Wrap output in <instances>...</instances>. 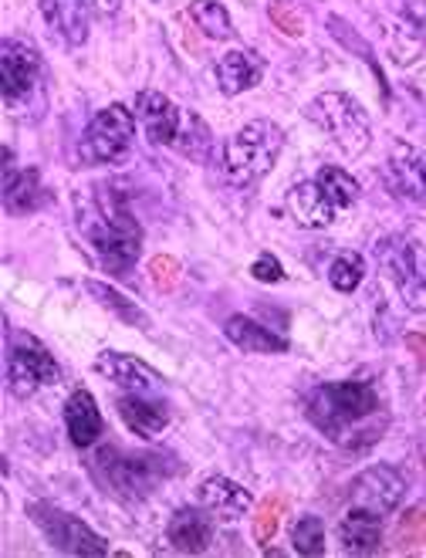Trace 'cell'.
Listing matches in <instances>:
<instances>
[{
	"instance_id": "1",
	"label": "cell",
	"mask_w": 426,
	"mask_h": 558,
	"mask_svg": "<svg viewBox=\"0 0 426 558\" xmlns=\"http://www.w3.org/2000/svg\"><path fill=\"white\" fill-rule=\"evenodd\" d=\"M305 416L315 430L342 447H366L386 430V410L369 383H325L305 400Z\"/></svg>"
},
{
	"instance_id": "2",
	"label": "cell",
	"mask_w": 426,
	"mask_h": 558,
	"mask_svg": "<svg viewBox=\"0 0 426 558\" xmlns=\"http://www.w3.org/2000/svg\"><path fill=\"white\" fill-rule=\"evenodd\" d=\"M75 217L78 231L112 275H122L136 265L143 251L139 220L112 186H85L75 196Z\"/></svg>"
},
{
	"instance_id": "3",
	"label": "cell",
	"mask_w": 426,
	"mask_h": 558,
	"mask_svg": "<svg viewBox=\"0 0 426 558\" xmlns=\"http://www.w3.org/2000/svg\"><path fill=\"white\" fill-rule=\"evenodd\" d=\"M92 471L112 487L119 498H149L173 474H180V464L170 453H153V450H119L106 447L95 453Z\"/></svg>"
},
{
	"instance_id": "4",
	"label": "cell",
	"mask_w": 426,
	"mask_h": 558,
	"mask_svg": "<svg viewBox=\"0 0 426 558\" xmlns=\"http://www.w3.org/2000/svg\"><path fill=\"white\" fill-rule=\"evenodd\" d=\"M284 149V133L271 119H251L227 140L223 149V177L231 186L247 190L257 180H265Z\"/></svg>"
},
{
	"instance_id": "5",
	"label": "cell",
	"mask_w": 426,
	"mask_h": 558,
	"mask_svg": "<svg viewBox=\"0 0 426 558\" xmlns=\"http://www.w3.org/2000/svg\"><path fill=\"white\" fill-rule=\"evenodd\" d=\"M308 119L329 136L345 156H363L373 143V125L366 119V109L345 92H321L312 98Z\"/></svg>"
},
{
	"instance_id": "6",
	"label": "cell",
	"mask_w": 426,
	"mask_h": 558,
	"mask_svg": "<svg viewBox=\"0 0 426 558\" xmlns=\"http://www.w3.org/2000/svg\"><path fill=\"white\" fill-rule=\"evenodd\" d=\"M0 88H4V106L11 116H24L27 109H38L45 64L41 54L24 41H4L0 45Z\"/></svg>"
},
{
	"instance_id": "7",
	"label": "cell",
	"mask_w": 426,
	"mask_h": 558,
	"mask_svg": "<svg viewBox=\"0 0 426 558\" xmlns=\"http://www.w3.org/2000/svg\"><path fill=\"white\" fill-rule=\"evenodd\" d=\"M136 136V116L125 106L112 102L98 112L78 140V159L85 167H106V162H115L129 153Z\"/></svg>"
},
{
	"instance_id": "8",
	"label": "cell",
	"mask_w": 426,
	"mask_h": 558,
	"mask_svg": "<svg viewBox=\"0 0 426 558\" xmlns=\"http://www.w3.org/2000/svg\"><path fill=\"white\" fill-rule=\"evenodd\" d=\"M379 265L386 268V275L397 284L400 299L406 302L410 312H426V254L423 247L410 238V234H392L382 238L379 247Z\"/></svg>"
},
{
	"instance_id": "9",
	"label": "cell",
	"mask_w": 426,
	"mask_h": 558,
	"mask_svg": "<svg viewBox=\"0 0 426 558\" xmlns=\"http://www.w3.org/2000/svg\"><path fill=\"white\" fill-rule=\"evenodd\" d=\"M31 511V521L38 524L41 535L51 542L54 551H64V555H82V558H102L109 555V545L102 535H95L88 524L69 511H61L54 505H27Z\"/></svg>"
},
{
	"instance_id": "10",
	"label": "cell",
	"mask_w": 426,
	"mask_h": 558,
	"mask_svg": "<svg viewBox=\"0 0 426 558\" xmlns=\"http://www.w3.org/2000/svg\"><path fill=\"white\" fill-rule=\"evenodd\" d=\"M349 498H352V508H363V511H373V514L386 518V514H392L403 505L406 481H403V474L397 468L376 464V468H366L349 484Z\"/></svg>"
},
{
	"instance_id": "11",
	"label": "cell",
	"mask_w": 426,
	"mask_h": 558,
	"mask_svg": "<svg viewBox=\"0 0 426 558\" xmlns=\"http://www.w3.org/2000/svg\"><path fill=\"white\" fill-rule=\"evenodd\" d=\"M61 379V369L51 359V352L45 345H14L8 355V386L14 397H31L41 386H54Z\"/></svg>"
},
{
	"instance_id": "12",
	"label": "cell",
	"mask_w": 426,
	"mask_h": 558,
	"mask_svg": "<svg viewBox=\"0 0 426 558\" xmlns=\"http://www.w3.org/2000/svg\"><path fill=\"white\" fill-rule=\"evenodd\" d=\"M92 373H98L112 386H122V392H159L162 386H167L162 376L156 369H149L143 359L129 355V352H112V349L95 355Z\"/></svg>"
},
{
	"instance_id": "13",
	"label": "cell",
	"mask_w": 426,
	"mask_h": 558,
	"mask_svg": "<svg viewBox=\"0 0 426 558\" xmlns=\"http://www.w3.org/2000/svg\"><path fill=\"white\" fill-rule=\"evenodd\" d=\"M386 177L400 196L426 207V153H419L410 143H392Z\"/></svg>"
},
{
	"instance_id": "14",
	"label": "cell",
	"mask_w": 426,
	"mask_h": 558,
	"mask_svg": "<svg viewBox=\"0 0 426 558\" xmlns=\"http://www.w3.org/2000/svg\"><path fill=\"white\" fill-rule=\"evenodd\" d=\"M136 119L146 129L149 143H156V146H177L180 143L183 112L162 92H139V98H136Z\"/></svg>"
},
{
	"instance_id": "15",
	"label": "cell",
	"mask_w": 426,
	"mask_h": 558,
	"mask_svg": "<svg viewBox=\"0 0 426 558\" xmlns=\"http://www.w3.org/2000/svg\"><path fill=\"white\" fill-rule=\"evenodd\" d=\"M119 416L136 437L153 440L167 430L173 413L167 400H159L156 392H125V397H119Z\"/></svg>"
},
{
	"instance_id": "16",
	"label": "cell",
	"mask_w": 426,
	"mask_h": 558,
	"mask_svg": "<svg viewBox=\"0 0 426 558\" xmlns=\"http://www.w3.org/2000/svg\"><path fill=\"white\" fill-rule=\"evenodd\" d=\"M92 0H41V17L64 45H85L92 31Z\"/></svg>"
},
{
	"instance_id": "17",
	"label": "cell",
	"mask_w": 426,
	"mask_h": 558,
	"mask_svg": "<svg viewBox=\"0 0 426 558\" xmlns=\"http://www.w3.org/2000/svg\"><path fill=\"white\" fill-rule=\"evenodd\" d=\"M45 204L41 173L31 170H11V149H4V210L8 217L35 214Z\"/></svg>"
},
{
	"instance_id": "18",
	"label": "cell",
	"mask_w": 426,
	"mask_h": 558,
	"mask_svg": "<svg viewBox=\"0 0 426 558\" xmlns=\"http://www.w3.org/2000/svg\"><path fill=\"white\" fill-rule=\"evenodd\" d=\"M200 505L220 521H241L251 511L254 498H251V490L241 487L238 481L214 474L200 484Z\"/></svg>"
},
{
	"instance_id": "19",
	"label": "cell",
	"mask_w": 426,
	"mask_h": 558,
	"mask_svg": "<svg viewBox=\"0 0 426 558\" xmlns=\"http://www.w3.org/2000/svg\"><path fill=\"white\" fill-rule=\"evenodd\" d=\"M260 78H265V58H257L254 51L231 48L217 61V85L223 95H241L260 85Z\"/></svg>"
},
{
	"instance_id": "20",
	"label": "cell",
	"mask_w": 426,
	"mask_h": 558,
	"mask_svg": "<svg viewBox=\"0 0 426 558\" xmlns=\"http://www.w3.org/2000/svg\"><path fill=\"white\" fill-rule=\"evenodd\" d=\"M223 336L231 339L241 352L251 355H284L288 352V339L271 332L260 322L247 318V315H231L223 322Z\"/></svg>"
},
{
	"instance_id": "21",
	"label": "cell",
	"mask_w": 426,
	"mask_h": 558,
	"mask_svg": "<svg viewBox=\"0 0 426 558\" xmlns=\"http://www.w3.org/2000/svg\"><path fill=\"white\" fill-rule=\"evenodd\" d=\"M207 511V508H204ZM200 508H180L170 524H167V542L177 548V551H186V555H200L210 548V538H214V524H210V514H204Z\"/></svg>"
},
{
	"instance_id": "22",
	"label": "cell",
	"mask_w": 426,
	"mask_h": 558,
	"mask_svg": "<svg viewBox=\"0 0 426 558\" xmlns=\"http://www.w3.org/2000/svg\"><path fill=\"white\" fill-rule=\"evenodd\" d=\"M288 210L302 227H329L339 217V207L329 201V193L318 186V180H305L288 193Z\"/></svg>"
},
{
	"instance_id": "23",
	"label": "cell",
	"mask_w": 426,
	"mask_h": 558,
	"mask_svg": "<svg viewBox=\"0 0 426 558\" xmlns=\"http://www.w3.org/2000/svg\"><path fill=\"white\" fill-rule=\"evenodd\" d=\"M64 426H69V440L82 450L95 447V440L102 437V413L88 389H75L64 403Z\"/></svg>"
},
{
	"instance_id": "24",
	"label": "cell",
	"mask_w": 426,
	"mask_h": 558,
	"mask_svg": "<svg viewBox=\"0 0 426 558\" xmlns=\"http://www.w3.org/2000/svg\"><path fill=\"white\" fill-rule=\"evenodd\" d=\"M382 542V518L363 508H349L339 521V545L345 555H373Z\"/></svg>"
},
{
	"instance_id": "25",
	"label": "cell",
	"mask_w": 426,
	"mask_h": 558,
	"mask_svg": "<svg viewBox=\"0 0 426 558\" xmlns=\"http://www.w3.org/2000/svg\"><path fill=\"white\" fill-rule=\"evenodd\" d=\"M85 291L92 294V299L102 305V308H109L115 318H122L125 325H133V328H149V318H146V312L133 302V299H125L122 291H115L112 284H106V281H85Z\"/></svg>"
},
{
	"instance_id": "26",
	"label": "cell",
	"mask_w": 426,
	"mask_h": 558,
	"mask_svg": "<svg viewBox=\"0 0 426 558\" xmlns=\"http://www.w3.org/2000/svg\"><path fill=\"white\" fill-rule=\"evenodd\" d=\"M190 17L196 21V27L204 31L214 41H227L234 38V21L231 11H227L220 0H190Z\"/></svg>"
},
{
	"instance_id": "27",
	"label": "cell",
	"mask_w": 426,
	"mask_h": 558,
	"mask_svg": "<svg viewBox=\"0 0 426 558\" xmlns=\"http://www.w3.org/2000/svg\"><path fill=\"white\" fill-rule=\"evenodd\" d=\"M366 278V257L363 254H355V251H339L332 257V265H329V281L336 291L342 294H352L358 284H363Z\"/></svg>"
},
{
	"instance_id": "28",
	"label": "cell",
	"mask_w": 426,
	"mask_h": 558,
	"mask_svg": "<svg viewBox=\"0 0 426 558\" xmlns=\"http://www.w3.org/2000/svg\"><path fill=\"white\" fill-rule=\"evenodd\" d=\"M318 186L329 193V201L339 207V210H349L355 201H358V183L345 173V170H339V167H321L318 170Z\"/></svg>"
},
{
	"instance_id": "29",
	"label": "cell",
	"mask_w": 426,
	"mask_h": 558,
	"mask_svg": "<svg viewBox=\"0 0 426 558\" xmlns=\"http://www.w3.org/2000/svg\"><path fill=\"white\" fill-rule=\"evenodd\" d=\"M291 542L299 555H325V524L315 514H305L294 521L291 529Z\"/></svg>"
},
{
	"instance_id": "30",
	"label": "cell",
	"mask_w": 426,
	"mask_h": 558,
	"mask_svg": "<svg viewBox=\"0 0 426 558\" xmlns=\"http://www.w3.org/2000/svg\"><path fill=\"white\" fill-rule=\"evenodd\" d=\"M251 275L257 278V281H265V284H278V281H284V268H281V260L275 257V254H257V260L251 265Z\"/></svg>"
},
{
	"instance_id": "31",
	"label": "cell",
	"mask_w": 426,
	"mask_h": 558,
	"mask_svg": "<svg viewBox=\"0 0 426 558\" xmlns=\"http://www.w3.org/2000/svg\"><path fill=\"white\" fill-rule=\"evenodd\" d=\"M271 17H275V24H278L281 31H288L291 38H299V35H302V17L294 14L288 4L281 8V0H271Z\"/></svg>"
},
{
	"instance_id": "32",
	"label": "cell",
	"mask_w": 426,
	"mask_h": 558,
	"mask_svg": "<svg viewBox=\"0 0 426 558\" xmlns=\"http://www.w3.org/2000/svg\"><path fill=\"white\" fill-rule=\"evenodd\" d=\"M275 508H278L275 501H268L265 508H260V521L254 524V538H257V542L271 538V532H275V518H278V514H271Z\"/></svg>"
},
{
	"instance_id": "33",
	"label": "cell",
	"mask_w": 426,
	"mask_h": 558,
	"mask_svg": "<svg viewBox=\"0 0 426 558\" xmlns=\"http://www.w3.org/2000/svg\"><path fill=\"white\" fill-rule=\"evenodd\" d=\"M170 271H180L170 257H156V260H153V278L159 281V288H170V278H167Z\"/></svg>"
},
{
	"instance_id": "34",
	"label": "cell",
	"mask_w": 426,
	"mask_h": 558,
	"mask_svg": "<svg viewBox=\"0 0 426 558\" xmlns=\"http://www.w3.org/2000/svg\"><path fill=\"white\" fill-rule=\"evenodd\" d=\"M92 8L98 14H115L119 11V0H92Z\"/></svg>"
}]
</instances>
